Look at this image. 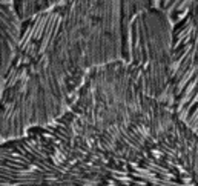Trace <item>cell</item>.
Segmentation results:
<instances>
[{"label":"cell","instance_id":"2","mask_svg":"<svg viewBox=\"0 0 198 186\" xmlns=\"http://www.w3.org/2000/svg\"><path fill=\"white\" fill-rule=\"evenodd\" d=\"M172 26L155 0H55L20 20L2 68V141L60 117L94 69L124 60L168 97Z\"/></svg>","mask_w":198,"mask_h":186},{"label":"cell","instance_id":"1","mask_svg":"<svg viewBox=\"0 0 198 186\" xmlns=\"http://www.w3.org/2000/svg\"><path fill=\"white\" fill-rule=\"evenodd\" d=\"M198 186V134L124 60L94 69L55 120L2 141V186Z\"/></svg>","mask_w":198,"mask_h":186}]
</instances>
